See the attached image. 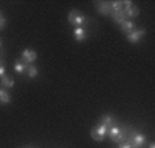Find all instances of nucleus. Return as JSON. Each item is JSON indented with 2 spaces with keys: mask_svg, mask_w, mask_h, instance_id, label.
Returning <instances> with one entry per match:
<instances>
[{
  "mask_svg": "<svg viewBox=\"0 0 155 148\" xmlns=\"http://www.w3.org/2000/svg\"><path fill=\"white\" fill-rule=\"evenodd\" d=\"M68 18H69V22L76 28H82V25L87 22V17H85L81 11H78V10H71V11L69 12Z\"/></svg>",
  "mask_w": 155,
  "mask_h": 148,
  "instance_id": "obj_1",
  "label": "nucleus"
},
{
  "mask_svg": "<svg viewBox=\"0 0 155 148\" xmlns=\"http://www.w3.org/2000/svg\"><path fill=\"white\" fill-rule=\"evenodd\" d=\"M128 143L130 144L132 148H141L146 143V136L143 133H139V132H133L129 134Z\"/></svg>",
  "mask_w": 155,
  "mask_h": 148,
  "instance_id": "obj_2",
  "label": "nucleus"
},
{
  "mask_svg": "<svg viewBox=\"0 0 155 148\" xmlns=\"http://www.w3.org/2000/svg\"><path fill=\"white\" fill-rule=\"evenodd\" d=\"M107 134H108V137H110V139H111L114 143H122L124 140H125V137H126L125 130H122L120 126H115V128L108 129Z\"/></svg>",
  "mask_w": 155,
  "mask_h": 148,
  "instance_id": "obj_3",
  "label": "nucleus"
},
{
  "mask_svg": "<svg viewBox=\"0 0 155 148\" xmlns=\"http://www.w3.org/2000/svg\"><path fill=\"white\" fill-rule=\"evenodd\" d=\"M106 136H107V128H104L102 123L96 125L91 130V137L95 140V141H103Z\"/></svg>",
  "mask_w": 155,
  "mask_h": 148,
  "instance_id": "obj_4",
  "label": "nucleus"
},
{
  "mask_svg": "<svg viewBox=\"0 0 155 148\" xmlns=\"http://www.w3.org/2000/svg\"><path fill=\"white\" fill-rule=\"evenodd\" d=\"M128 36V41L132 44H137L139 41H141V38L146 36V30L144 29H135L132 33H129Z\"/></svg>",
  "mask_w": 155,
  "mask_h": 148,
  "instance_id": "obj_5",
  "label": "nucleus"
},
{
  "mask_svg": "<svg viewBox=\"0 0 155 148\" xmlns=\"http://www.w3.org/2000/svg\"><path fill=\"white\" fill-rule=\"evenodd\" d=\"M100 123H102L104 128H107V130H108V129H111V128H115V126H120V125H118V121L113 115H110V114L103 115Z\"/></svg>",
  "mask_w": 155,
  "mask_h": 148,
  "instance_id": "obj_6",
  "label": "nucleus"
},
{
  "mask_svg": "<svg viewBox=\"0 0 155 148\" xmlns=\"http://www.w3.org/2000/svg\"><path fill=\"white\" fill-rule=\"evenodd\" d=\"M96 10L103 15H111L113 8L110 2H97L96 3Z\"/></svg>",
  "mask_w": 155,
  "mask_h": 148,
  "instance_id": "obj_7",
  "label": "nucleus"
},
{
  "mask_svg": "<svg viewBox=\"0 0 155 148\" xmlns=\"http://www.w3.org/2000/svg\"><path fill=\"white\" fill-rule=\"evenodd\" d=\"M22 59H24V63L32 64L33 62L37 59V54H36V51H33V49L26 48V49H24V52H22Z\"/></svg>",
  "mask_w": 155,
  "mask_h": 148,
  "instance_id": "obj_8",
  "label": "nucleus"
},
{
  "mask_svg": "<svg viewBox=\"0 0 155 148\" xmlns=\"http://www.w3.org/2000/svg\"><path fill=\"white\" fill-rule=\"evenodd\" d=\"M110 3H111L113 11H122L124 12L132 4V2H129V0H126V2H121V0H118V2H110Z\"/></svg>",
  "mask_w": 155,
  "mask_h": 148,
  "instance_id": "obj_9",
  "label": "nucleus"
},
{
  "mask_svg": "<svg viewBox=\"0 0 155 148\" xmlns=\"http://www.w3.org/2000/svg\"><path fill=\"white\" fill-rule=\"evenodd\" d=\"M124 15H125V18L128 21H130V18H135V17H137V15H139V7L132 3L130 6H129L128 8L124 11Z\"/></svg>",
  "mask_w": 155,
  "mask_h": 148,
  "instance_id": "obj_10",
  "label": "nucleus"
},
{
  "mask_svg": "<svg viewBox=\"0 0 155 148\" xmlns=\"http://www.w3.org/2000/svg\"><path fill=\"white\" fill-rule=\"evenodd\" d=\"M120 28H121V30H122L124 33H126V35H129V33H132L133 30L136 29V25H135V22L133 21H124L120 25Z\"/></svg>",
  "mask_w": 155,
  "mask_h": 148,
  "instance_id": "obj_11",
  "label": "nucleus"
},
{
  "mask_svg": "<svg viewBox=\"0 0 155 148\" xmlns=\"http://www.w3.org/2000/svg\"><path fill=\"white\" fill-rule=\"evenodd\" d=\"M74 40L78 41V43H82V41L87 38V32H85L84 28H74Z\"/></svg>",
  "mask_w": 155,
  "mask_h": 148,
  "instance_id": "obj_12",
  "label": "nucleus"
},
{
  "mask_svg": "<svg viewBox=\"0 0 155 148\" xmlns=\"http://www.w3.org/2000/svg\"><path fill=\"white\" fill-rule=\"evenodd\" d=\"M110 17H111L113 21H114L115 23H118V25H121L124 21H126V18H125V15H124L122 11H113V14L110 15Z\"/></svg>",
  "mask_w": 155,
  "mask_h": 148,
  "instance_id": "obj_13",
  "label": "nucleus"
},
{
  "mask_svg": "<svg viewBox=\"0 0 155 148\" xmlns=\"http://www.w3.org/2000/svg\"><path fill=\"white\" fill-rule=\"evenodd\" d=\"M26 67H28L26 63H24L22 61H17L14 64V71L17 73V74H22V73L26 71Z\"/></svg>",
  "mask_w": 155,
  "mask_h": 148,
  "instance_id": "obj_14",
  "label": "nucleus"
},
{
  "mask_svg": "<svg viewBox=\"0 0 155 148\" xmlns=\"http://www.w3.org/2000/svg\"><path fill=\"white\" fill-rule=\"evenodd\" d=\"M10 100H11V97H10V93L7 92L6 89L0 88V103H2V104H8Z\"/></svg>",
  "mask_w": 155,
  "mask_h": 148,
  "instance_id": "obj_15",
  "label": "nucleus"
},
{
  "mask_svg": "<svg viewBox=\"0 0 155 148\" xmlns=\"http://www.w3.org/2000/svg\"><path fill=\"white\" fill-rule=\"evenodd\" d=\"M25 73H26L30 78H36V77H37V74H38V70H37V67L33 66V64H28L26 71H25Z\"/></svg>",
  "mask_w": 155,
  "mask_h": 148,
  "instance_id": "obj_16",
  "label": "nucleus"
},
{
  "mask_svg": "<svg viewBox=\"0 0 155 148\" xmlns=\"http://www.w3.org/2000/svg\"><path fill=\"white\" fill-rule=\"evenodd\" d=\"M0 82H2V87H4V88H12L14 87V80L8 76H3Z\"/></svg>",
  "mask_w": 155,
  "mask_h": 148,
  "instance_id": "obj_17",
  "label": "nucleus"
},
{
  "mask_svg": "<svg viewBox=\"0 0 155 148\" xmlns=\"http://www.w3.org/2000/svg\"><path fill=\"white\" fill-rule=\"evenodd\" d=\"M6 23H7L6 18H4V17H3V14L0 12V30H3L4 28H6Z\"/></svg>",
  "mask_w": 155,
  "mask_h": 148,
  "instance_id": "obj_18",
  "label": "nucleus"
},
{
  "mask_svg": "<svg viewBox=\"0 0 155 148\" xmlns=\"http://www.w3.org/2000/svg\"><path fill=\"white\" fill-rule=\"evenodd\" d=\"M4 73H6V67H4V62L2 61V59H0V78H2V77H3V76H6Z\"/></svg>",
  "mask_w": 155,
  "mask_h": 148,
  "instance_id": "obj_19",
  "label": "nucleus"
},
{
  "mask_svg": "<svg viewBox=\"0 0 155 148\" xmlns=\"http://www.w3.org/2000/svg\"><path fill=\"white\" fill-rule=\"evenodd\" d=\"M118 148H132V147H130V144H129L128 141H122V143L120 144V147H118Z\"/></svg>",
  "mask_w": 155,
  "mask_h": 148,
  "instance_id": "obj_20",
  "label": "nucleus"
},
{
  "mask_svg": "<svg viewBox=\"0 0 155 148\" xmlns=\"http://www.w3.org/2000/svg\"><path fill=\"white\" fill-rule=\"evenodd\" d=\"M148 148H155V144H154V143H150V145H148Z\"/></svg>",
  "mask_w": 155,
  "mask_h": 148,
  "instance_id": "obj_21",
  "label": "nucleus"
},
{
  "mask_svg": "<svg viewBox=\"0 0 155 148\" xmlns=\"http://www.w3.org/2000/svg\"><path fill=\"white\" fill-rule=\"evenodd\" d=\"M0 47H2V41H0Z\"/></svg>",
  "mask_w": 155,
  "mask_h": 148,
  "instance_id": "obj_22",
  "label": "nucleus"
}]
</instances>
